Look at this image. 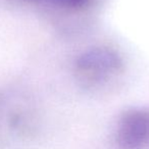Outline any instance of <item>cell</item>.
<instances>
[{
  "instance_id": "obj_1",
  "label": "cell",
  "mask_w": 149,
  "mask_h": 149,
  "mask_svg": "<svg viewBox=\"0 0 149 149\" xmlns=\"http://www.w3.org/2000/svg\"><path fill=\"white\" fill-rule=\"evenodd\" d=\"M118 149H149V112L136 110L120 120L116 135Z\"/></svg>"
}]
</instances>
